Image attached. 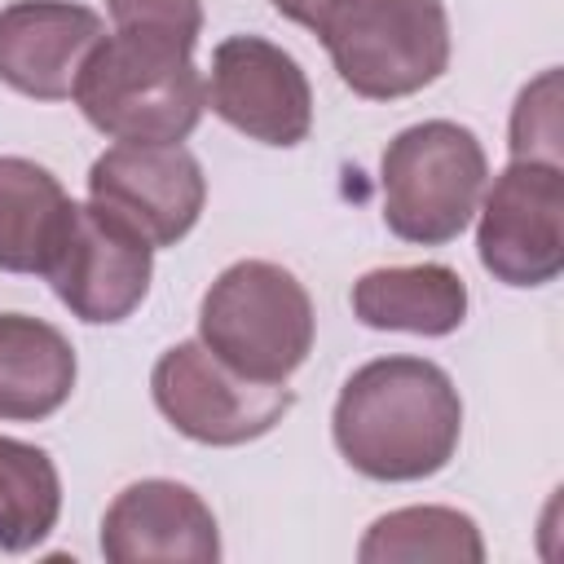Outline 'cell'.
Listing matches in <instances>:
<instances>
[{
    "instance_id": "cell-2",
    "label": "cell",
    "mask_w": 564,
    "mask_h": 564,
    "mask_svg": "<svg viewBox=\"0 0 564 564\" xmlns=\"http://www.w3.org/2000/svg\"><path fill=\"white\" fill-rule=\"evenodd\" d=\"M70 97L110 141L181 145L207 110V79L189 44L150 31H115L88 53Z\"/></svg>"
},
{
    "instance_id": "cell-7",
    "label": "cell",
    "mask_w": 564,
    "mask_h": 564,
    "mask_svg": "<svg viewBox=\"0 0 564 564\" xmlns=\"http://www.w3.org/2000/svg\"><path fill=\"white\" fill-rule=\"evenodd\" d=\"M476 256L502 286H546L564 269V163L511 159L480 194Z\"/></svg>"
},
{
    "instance_id": "cell-6",
    "label": "cell",
    "mask_w": 564,
    "mask_h": 564,
    "mask_svg": "<svg viewBox=\"0 0 564 564\" xmlns=\"http://www.w3.org/2000/svg\"><path fill=\"white\" fill-rule=\"evenodd\" d=\"M150 397L181 436L212 449L260 441L295 405L286 383H251L234 375L203 339H181L159 352L150 370Z\"/></svg>"
},
{
    "instance_id": "cell-10",
    "label": "cell",
    "mask_w": 564,
    "mask_h": 564,
    "mask_svg": "<svg viewBox=\"0 0 564 564\" xmlns=\"http://www.w3.org/2000/svg\"><path fill=\"white\" fill-rule=\"evenodd\" d=\"M207 106L247 141L291 150L313 128V88L304 66L264 35H229L212 48Z\"/></svg>"
},
{
    "instance_id": "cell-5",
    "label": "cell",
    "mask_w": 564,
    "mask_h": 564,
    "mask_svg": "<svg viewBox=\"0 0 564 564\" xmlns=\"http://www.w3.org/2000/svg\"><path fill=\"white\" fill-rule=\"evenodd\" d=\"M489 159L480 137L454 119H423L401 128L379 159L383 225L401 242L445 247L454 242L485 194Z\"/></svg>"
},
{
    "instance_id": "cell-12",
    "label": "cell",
    "mask_w": 564,
    "mask_h": 564,
    "mask_svg": "<svg viewBox=\"0 0 564 564\" xmlns=\"http://www.w3.org/2000/svg\"><path fill=\"white\" fill-rule=\"evenodd\" d=\"M101 40L106 22L88 4L13 0L0 9V84L35 101H66Z\"/></svg>"
},
{
    "instance_id": "cell-4",
    "label": "cell",
    "mask_w": 564,
    "mask_h": 564,
    "mask_svg": "<svg viewBox=\"0 0 564 564\" xmlns=\"http://www.w3.org/2000/svg\"><path fill=\"white\" fill-rule=\"evenodd\" d=\"M313 300L278 260H234L198 304V339L251 383H286L313 352Z\"/></svg>"
},
{
    "instance_id": "cell-13",
    "label": "cell",
    "mask_w": 564,
    "mask_h": 564,
    "mask_svg": "<svg viewBox=\"0 0 564 564\" xmlns=\"http://www.w3.org/2000/svg\"><path fill=\"white\" fill-rule=\"evenodd\" d=\"M352 317L370 330L441 339L467 322V282L449 264H388L352 282Z\"/></svg>"
},
{
    "instance_id": "cell-19",
    "label": "cell",
    "mask_w": 564,
    "mask_h": 564,
    "mask_svg": "<svg viewBox=\"0 0 564 564\" xmlns=\"http://www.w3.org/2000/svg\"><path fill=\"white\" fill-rule=\"evenodd\" d=\"M115 31H150L181 44H198L203 35V0H106Z\"/></svg>"
},
{
    "instance_id": "cell-16",
    "label": "cell",
    "mask_w": 564,
    "mask_h": 564,
    "mask_svg": "<svg viewBox=\"0 0 564 564\" xmlns=\"http://www.w3.org/2000/svg\"><path fill=\"white\" fill-rule=\"evenodd\" d=\"M361 564H423V560H445V564H480L485 560V538L480 524L458 511V507H397L379 516L366 538L357 542Z\"/></svg>"
},
{
    "instance_id": "cell-17",
    "label": "cell",
    "mask_w": 564,
    "mask_h": 564,
    "mask_svg": "<svg viewBox=\"0 0 564 564\" xmlns=\"http://www.w3.org/2000/svg\"><path fill=\"white\" fill-rule=\"evenodd\" d=\"M62 516V476L48 449L0 436V551H35Z\"/></svg>"
},
{
    "instance_id": "cell-8",
    "label": "cell",
    "mask_w": 564,
    "mask_h": 564,
    "mask_svg": "<svg viewBox=\"0 0 564 564\" xmlns=\"http://www.w3.org/2000/svg\"><path fill=\"white\" fill-rule=\"evenodd\" d=\"M40 278L79 322L115 326L128 322L150 295L154 247L106 216L97 203H70L57 251Z\"/></svg>"
},
{
    "instance_id": "cell-14",
    "label": "cell",
    "mask_w": 564,
    "mask_h": 564,
    "mask_svg": "<svg viewBox=\"0 0 564 564\" xmlns=\"http://www.w3.org/2000/svg\"><path fill=\"white\" fill-rule=\"evenodd\" d=\"M70 339L31 313H0V423H40L75 392Z\"/></svg>"
},
{
    "instance_id": "cell-9",
    "label": "cell",
    "mask_w": 564,
    "mask_h": 564,
    "mask_svg": "<svg viewBox=\"0 0 564 564\" xmlns=\"http://www.w3.org/2000/svg\"><path fill=\"white\" fill-rule=\"evenodd\" d=\"M88 203L145 238L154 251L176 247L203 216L207 176L185 145L119 141L88 167Z\"/></svg>"
},
{
    "instance_id": "cell-11",
    "label": "cell",
    "mask_w": 564,
    "mask_h": 564,
    "mask_svg": "<svg viewBox=\"0 0 564 564\" xmlns=\"http://www.w3.org/2000/svg\"><path fill=\"white\" fill-rule=\"evenodd\" d=\"M101 555L110 564H216L220 529L198 489L150 476L115 494L101 516Z\"/></svg>"
},
{
    "instance_id": "cell-15",
    "label": "cell",
    "mask_w": 564,
    "mask_h": 564,
    "mask_svg": "<svg viewBox=\"0 0 564 564\" xmlns=\"http://www.w3.org/2000/svg\"><path fill=\"white\" fill-rule=\"evenodd\" d=\"M62 181L22 154H0V269L44 273L70 216Z\"/></svg>"
},
{
    "instance_id": "cell-3",
    "label": "cell",
    "mask_w": 564,
    "mask_h": 564,
    "mask_svg": "<svg viewBox=\"0 0 564 564\" xmlns=\"http://www.w3.org/2000/svg\"><path fill=\"white\" fill-rule=\"evenodd\" d=\"M308 31L335 75L366 101L432 88L449 66V13L441 0H322Z\"/></svg>"
},
{
    "instance_id": "cell-1",
    "label": "cell",
    "mask_w": 564,
    "mask_h": 564,
    "mask_svg": "<svg viewBox=\"0 0 564 564\" xmlns=\"http://www.w3.org/2000/svg\"><path fill=\"white\" fill-rule=\"evenodd\" d=\"M339 458L366 480H427L463 441V397L427 357H375L357 366L330 410Z\"/></svg>"
},
{
    "instance_id": "cell-18",
    "label": "cell",
    "mask_w": 564,
    "mask_h": 564,
    "mask_svg": "<svg viewBox=\"0 0 564 564\" xmlns=\"http://www.w3.org/2000/svg\"><path fill=\"white\" fill-rule=\"evenodd\" d=\"M511 159L564 163L560 159V70L546 66L533 84L520 88L511 106Z\"/></svg>"
}]
</instances>
